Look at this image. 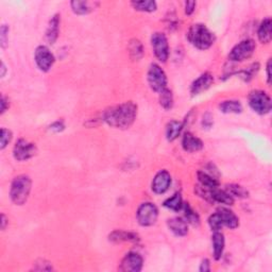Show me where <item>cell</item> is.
Wrapping results in <instances>:
<instances>
[{"label": "cell", "mask_w": 272, "mask_h": 272, "mask_svg": "<svg viewBox=\"0 0 272 272\" xmlns=\"http://www.w3.org/2000/svg\"><path fill=\"white\" fill-rule=\"evenodd\" d=\"M137 116V106L128 101L108 108L102 113V120L115 129L127 130L134 124Z\"/></svg>", "instance_id": "cell-1"}, {"label": "cell", "mask_w": 272, "mask_h": 272, "mask_svg": "<svg viewBox=\"0 0 272 272\" xmlns=\"http://www.w3.org/2000/svg\"><path fill=\"white\" fill-rule=\"evenodd\" d=\"M187 38L194 47L200 50H206L215 42L214 33L203 24H195L189 28Z\"/></svg>", "instance_id": "cell-2"}, {"label": "cell", "mask_w": 272, "mask_h": 272, "mask_svg": "<svg viewBox=\"0 0 272 272\" xmlns=\"http://www.w3.org/2000/svg\"><path fill=\"white\" fill-rule=\"evenodd\" d=\"M32 181L29 176L20 175L17 176L10 188V197L15 205H22L25 204L29 195L31 193Z\"/></svg>", "instance_id": "cell-3"}, {"label": "cell", "mask_w": 272, "mask_h": 272, "mask_svg": "<svg viewBox=\"0 0 272 272\" xmlns=\"http://www.w3.org/2000/svg\"><path fill=\"white\" fill-rule=\"evenodd\" d=\"M249 106L258 115L269 114L272 103L269 95L264 91H253L248 97Z\"/></svg>", "instance_id": "cell-4"}, {"label": "cell", "mask_w": 272, "mask_h": 272, "mask_svg": "<svg viewBox=\"0 0 272 272\" xmlns=\"http://www.w3.org/2000/svg\"><path fill=\"white\" fill-rule=\"evenodd\" d=\"M256 49V44L253 39H244L235 45L230 51L229 60L232 62H244L253 55Z\"/></svg>", "instance_id": "cell-5"}, {"label": "cell", "mask_w": 272, "mask_h": 272, "mask_svg": "<svg viewBox=\"0 0 272 272\" xmlns=\"http://www.w3.org/2000/svg\"><path fill=\"white\" fill-rule=\"evenodd\" d=\"M159 217V210L151 202H145L138 207L136 213L137 221L142 227H151Z\"/></svg>", "instance_id": "cell-6"}, {"label": "cell", "mask_w": 272, "mask_h": 272, "mask_svg": "<svg viewBox=\"0 0 272 272\" xmlns=\"http://www.w3.org/2000/svg\"><path fill=\"white\" fill-rule=\"evenodd\" d=\"M147 79L150 88L153 91L161 92L167 88V76L162 67L158 64H151L148 69Z\"/></svg>", "instance_id": "cell-7"}, {"label": "cell", "mask_w": 272, "mask_h": 272, "mask_svg": "<svg viewBox=\"0 0 272 272\" xmlns=\"http://www.w3.org/2000/svg\"><path fill=\"white\" fill-rule=\"evenodd\" d=\"M151 45L156 59L162 63L167 62L169 57V45L165 34L154 32L151 36Z\"/></svg>", "instance_id": "cell-8"}, {"label": "cell", "mask_w": 272, "mask_h": 272, "mask_svg": "<svg viewBox=\"0 0 272 272\" xmlns=\"http://www.w3.org/2000/svg\"><path fill=\"white\" fill-rule=\"evenodd\" d=\"M36 153L37 147L36 146V144L28 142L25 138H20L17 141L13 149L14 159L19 162L30 160L33 156H36Z\"/></svg>", "instance_id": "cell-9"}, {"label": "cell", "mask_w": 272, "mask_h": 272, "mask_svg": "<svg viewBox=\"0 0 272 272\" xmlns=\"http://www.w3.org/2000/svg\"><path fill=\"white\" fill-rule=\"evenodd\" d=\"M34 60H36V63L37 67L39 68V71L47 73L50 71V68L54 66L55 57L47 46L40 45L36 49Z\"/></svg>", "instance_id": "cell-10"}, {"label": "cell", "mask_w": 272, "mask_h": 272, "mask_svg": "<svg viewBox=\"0 0 272 272\" xmlns=\"http://www.w3.org/2000/svg\"><path fill=\"white\" fill-rule=\"evenodd\" d=\"M144 258L136 252H129L121 260L119 269L124 272H140L143 269Z\"/></svg>", "instance_id": "cell-11"}, {"label": "cell", "mask_w": 272, "mask_h": 272, "mask_svg": "<svg viewBox=\"0 0 272 272\" xmlns=\"http://www.w3.org/2000/svg\"><path fill=\"white\" fill-rule=\"evenodd\" d=\"M171 176L167 170H160L153 178L151 188L156 195H163L169 189Z\"/></svg>", "instance_id": "cell-12"}, {"label": "cell", "mask_w": 272, "mask_h": 272, "mask_svg": "<svg viewBox=\"0 0 272 272\" xmlns=\"http://www.w3.org/2000/svg\"><path fill=\"white\" fill-rule=\"evenodd\" d=\"M214 83V77L210 73H204L197 78L190 86V92L193 96L200 95L201 92L207 91Z\"/></svg>", "instance_id": "cell-13"}, {"label": "cell", "mask_w": 272, "mask_h": 272, "mask_svg": "<svg viewBox=\"0 0 272 272\" xmlns=\"http://www.w3.org/2000/svg\"><path fill=\"white\" fill-rule=\"evenodd\" d=\"M109 240L114 244H121V242H137L141 240V237L138 234L128 232V231L115 230L109 235Z\"/></svg>", "instance_id": "cell-14"}, {"label": "cell", "mask_w": 272, "mask_h": 272, "mask_svg": "<svg viewBox=\"0 0 272 272\" xmlns=\"http://www.w3.org/2000/svg\"><path fill=\"white\" fill-rule=\"evenodd\" d=\"M182 147L186 152H197L203 149L204 144L199 137L186 132L182 138Z\"/></svg>", "instance_id": "cell-15"}, {"label": "cell", "mask_w": 272, "mask_h": 272, "mask_svg": "<svg viewBox=\"0 0 272 272\" xmlns=\"http://www.w3.org/2000/svg\"><path fill=\"white\" fill-rule=\"evenodd\" d=\"M60 22H61L60 14H54L49 20L47 30H46V39H47V42L51 45H54L56 42L57 37H59Z\"/></svg>", "instance_id": "cell-16"}, {"label": "cell", "mask_w": 272, "mask_h": 272, "mask_svg": "<svg viewBox=\"0 0 272 272\" xmlns=\"http://www.w3.org/2000/svg\"><path fill=\"white\" fill-rule=\"evenodd\" d=\"M98 5H99V2L85 1V0H83V1H80V0H74V1L71 2L73 12L78 15L90 14L95 9H97Z\"/></svg>", "instance_id": "cell-17"}, {"label": "cell", "mask_w": 272, "mask_h": 272, "mask_svg": "<svg viewBox=\"0 0 272 272\" xmlns=\"http://www.w3.org/2000/svg\"><path fill=\"white\" fill-rule=\"evenodd\" d=\"M217 212L220 215L224 227H228L230 229L238 228L239 218L235 215L234 212L229 210L227 207H219Z\"/></svg>", "instance_id": "cell-18"}, {"label": "cell", "mask_w": 272, "mask_h": 272, "mask_svg": "<svg viewBox=\"0 0 272 272\" xmlns=\"http://www.w3.org/2000/svg\"><path fill=\"white\" fill-rule=\"evenodd\" d=\"M167 225H168L169 230L176 236L182 237L188 233V223L183 218H171L167 221Z\"/></svg>", "instance_id": "cell-19"}, {"label": "cell", "mask_w": 272, "mask_h": 272, "mask_svg": "<svg viewBox=\"0 0 272 272\" xmlns=\"http://www.w3.org/2000/svg\"><path fill=\"white\" fill-rule=\"evenodd\" d=\"M210 201L211 202H218V203L225 204V205H233L234 198L231 195H229L225 190H221L217 188L210 189Z\"/></svg>", "instance_id": "cell-20"}, {"label": "cell", "mask_w": 272, "mask_h": 272, "mask_svg": "<svg viewBox=\"0 0 272 272\" xmlns=\"http://www.w3.org/2000/svg\"><path fill=\"white\" fill-rule=\"evenodd\" d=\"M212 242H213V250H214V258L219 260L222 257V254L224 251L225 246V239L224 235L218 231V232H214L212 236Z\"/></svg>", "instance_id": "cell-21"}, {"label": "cell", "mask_w": 272, "mask_h": 272, "mask_svg": "<svg viewBox=\"0 0 272 272\" xmlns=\"http://www.w3.org/2000/svg\"><path fill=\"white\" fill-rule=\"evenodd\" d=\"M271 27H272V21L270 17L265 18L258 27L257 31V36L260 43L263 44H268L271 40Z\"/></svg>", "instance_id": "cell-22"}, {"label": "cell", "mask_w": 272, "mask_h": 272, "mask_svg": "<svg viewBox=\"0 0 272 272\" xmlns=\"http://www.w3.org/2000/svg\"><path fill=\"white\" fill-rule=\"evenodd\" d=\"M184 124L181 121L177 120H171L170 123L167 124L166 126V138L169 142L176 141L177 138L180 136V134L183 131Z\"/></svg>", "instance_id": "cell-23"}, {"label": "cell", "mask_w": 272, "mask_h": 272, "mask_svg": "<svg viewBox=\"0 0 272 272\" xmlns=\"http://www.w3.org/2000/svg\"><path fill=\"white\" fill-rule=\"evenodd\" d=\"M219 109L224 114H239L242 112V106L238 100H225L219 104Z\"/></svg>", "instance_id": "cell-24"}, {"label": "cell", "mask_w": 272, "mask_h": 272, "mask_svg": "<svg viewBox=\"0 0 272 272\" xmlns=\"http://www.w3.org/2000/svg\"><path fill=\"white\" fill-rule=\"evenodd\" d=\"M128 50L133 61H140L144 55V46L140 39H131Z\"/></svg>", "instance_id": "cell-25"}, {"label": "cell", "mask_w": 272, "mask_h": 272, "mask_svg": "<svg viewBox=\"0 0 272 272\" xmlns=\"http://www.w3.org/2000/svg\"><path fill=\"white\" fill-rule=\"evenodd\" d=\"M184 210V219L188 224H192L194 227H198L200 224V217L194 208L190 206L189 203H184L183 208Z\"/></svg>", "instance_id": "cell-26"}, {"label": "cell", "mask_w": 272, "mask_h": 272, "mask_svg": "<svg viewBox=\"0 0 272 272\" xmlns=\"http://www.w3.org/2000/svg\"><path fill=\"white\" fill-rule=\"evenodd\" d=\"M197 176H198L200 185H202L203 187L212 189V188H217L219 186L218 179L208 175V173H206L205 171H199L197 173Z\"/></svg>", "instance_id": "cell-27"}, {"label": "cell", "mask_w": 272, "mask_h": 272, "mask_svg": "<svg viewBox=\"0 0 272 272\" xmlns=\"http://www.w3.org/2000/svg\"><path fill=\"white\" fill-rule=\"evenodd\" d=\"M131 5L134 8L136 11H141V12H146V13H151L156 11V5L155 1L152 0H143V1H132Z\"/></svg>", "instance_id": "cell-28"}, {"label": "cell", "mask_w": 272, "mask_h": 272, "mask_svg": "<svg viewBox=\"0 0 272 272\" xmlns=\"http://www.w3.org/2000/svg\"><path fill=\"white\" fill-rule=\"evenodd\" d=\"M183 199H182V196L181 194H175L172 197H170V198L167 199L165 202H164V206L166 208H168V210H171L173 212H179V211H181L182 208H183Z\"/></svg>", "instance_id": "cell-29"}, {"label": "cell", "mask_w": 272, "mask_h": 272, "mask_svg": "<svg viewBox=\"0 0 272 272\" xmlns=\"http://www.w3.org/2000/svg\"><path fill=\"white\" fill-rule=\"evenodd\" d=\"M159 94H160L159 101H160L161 107L164 109H166V111H169V109H171L173 107L172 91L168 88H166L164 91L159 92Z\"/></svg>", "instance_id": "cell-30"}, {"label": "cell", "mask_w": 272, "mask_h": 272, "mask_svg": "<svg viewBox=\"0 0 272 272\" xmlns=\"http://www.w3.org/2000/svg\"><path fill=\"white\" fill-rule=\"evenodd\" d=\"M225 192H227L229 195H231L233 198H238V199H246L249 197V193L248 190L245 189L240 185L237 184H229L225 186Z\"/></svg>", "instance_id": "cell-31"}, {"label": "cell", "mask_w": 272, "mask_h": 272, "mask_svg": "<svg viewBox=\"0 0 272 272\" xmlns=\"http://www.w3.org/2000/svg\"><path fill=\"white\" fill-rule=\"evenodd\" d=\"M208 225H210V228L212 229V231H214V232H218V231L222 230L224 225L222 223L220 215H219L218 212L214 213L213 215H211L210 218H208Z\"/></svg>", "instance_id": "cell-32"}, {"label": "cell", "mask_w": 272, "mask_h": 272, "mask_svg": "<svg viewBox=\"0 0 272 272\" xmlns=\"http://www.w3.org/2000/svg\"><path fill=\"white\" fill-rule=\"evenodd\" d=\"M258 68H259L258 63H254V64L249 66L247 69H245V71L239 72L238 74L242 80L248 82V81H250L254 77V74L258 72Z\"/></svg>", "instance_id": "cell-33"}, {"label": "cell", "mask_w": 272, "mask_h": 272, "mask_svg": "<svg viewBox=\"0 0 272 272\" xmlns=\"http://www.w3.org/2000/svg\"><path fill=\"white\" fill-rule=\"evenodd\" d=\"M12 140V132L10 130L2 128L1 129V137H0V148L3 150L8 146L9 143Z\"/></svg>", "instance_id": "cell-34"}, {"label": "cell", "mask_w": 272, "mask_h": 272, "mask_svg": "<svg viewBox=\"0 0 272 272\" xmlns=\"http://www.w3.org/2000/svg\"><path fill=\"white\" fill-rule=\"evenodd\" d=\"M8 34H9V26L2 25L1 28H0V46H1V48H7L8 42H9Z\"/></svg>", "instance_id": "cell-35"}, {"label": "cell", "mask_w": 272, "mask_h": 272, "mask_svg": "<svg viewBox=\"0 0 272 272\" xmlns=\"http://www.w3.org/2000/svg\"><path fill=\"white\" fill-rule=\"evenodd\" d=\"M49 129L54 133H60L65 130V124L63 120H56L54 123H52L49 127Z\"/></svg>", "instance_id": "cell-36"}, {"label": "cell", "mask_w": 272, "mask_h": 272, "mask_svg": "<svg viewBox=\"0 0 272 272\" xmlns=\"http://www.w3.org/2000/svg\"><path fill=\"white\" fill-rule=\"evenodd\" d=\"M213 124H214V120L212 115L210 113L204 114L203 118H202V127H203V129H211Z\"/></svg>", "instance_id": "cell-37"}, {"label": "cell", "mask_w": 272, "mask_h": 272, "mask_svg": "<svg viewBox=\"0 0 272 272\" xmlns=\"http://www.w3.org/2000/svg\"><path fill=\"white\" fill-rule=\"evenodd\" d=\"M196 1H186L185 2V13L187 15H192L196 9Z\"/></svg>", "instance_id": "cell-38"}, {"label": "cell", "mask_w": 272, "mask_h": 272, "mask_svg": "<svg viewBox=\"0 0 272 272\" xmlns=\"http://www.w3.org/2000/svg\"><path fill=\"white\" fill-rule=\"evenodd\" d=\"M199 270H200L201 272H208V271H211V262H210V260H208L207 258H205V259L202 260Z\"/></svg>", "instance_id": "cell-39"}, {"label": "cell", "mask_w": 272, "mask_h": 272, "mask_svg": "<svg viewBox=\"0 0 272 272\" xmlns=\"http://www.w3.org/2000/svg\"><path fill=\"white\" fill-rule=\"evenodd\" d=\"M1 114H3L5 111H7V109H9V107H10V103H9V99L7 97H4L3 95H2V97H1Z\"/></svg>", "instance_id": "cell-40"}, {"label": "cell", "mask_w": 272, "mask_h": 272, "mask_svg": "<svg viewBox=\"0 0 272 272\" xmlns=\"http://www.w3.org/2000/svg\"><path fill=\"white\" fill-rule=\"evenodd\" d=\"M266 71H267V82L268 84L271 83V73H270V71H271V59L268 60L267 62V67H266Z\"/></svg>", "instance_id": "cell-41"}, {"label": "cell", "mask_w": 272, "mask_h": 272, "mask_svg": "<svg viewBox=\"0 0 272 272\" xmlns=\"http://www.w3.org/2000/svg\"><path fill=\"white\" fill-rule=\"evenodd\" d=\"M7 223H8V220H7V217H5L4 214H1V230H5V227H7Z\"/></svg>", "instance_id": "cell-42"}, {"label": "cell", "mask_w": 272, "mask_h": 272, "mask_svg": "<svg viewBox=\"0 0 272 272\" xmlns=\"http://www.w3.org/2000/svg\"><path fill=\"white\" fill-rule=\"evenodd\" d=\"M0 69H1V73H0V76H1V78H3L4 74H5V72H7V68H5L3 62H1V68H0Z\"/></svg>", "instance_id": "cell-43"}]
</instances>
